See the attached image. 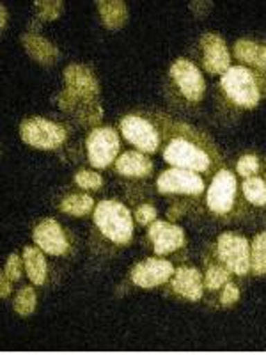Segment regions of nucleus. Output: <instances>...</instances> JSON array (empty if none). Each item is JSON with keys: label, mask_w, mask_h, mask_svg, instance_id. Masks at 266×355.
Returning a JSON list of instances; mask_svg holds the SVG:
<instances>
[{"label": "nucleus", "mask_w": 266, "mask_h": 355, "mask_svg": "<svg viewBox=\"0 0 266 355\" xmlns=\"http://www.w3.org/2000/svg\"><path fill=\"white\" fill-rule=\"evenodd\" d=\"M163 160L172 167L194 171L197 174L213 173L220 167L217 150L197 130L188 125L174 123L169 128V139L163 148Z\"/></svg>", "instance_id": "obj_1"}, {"label": "nucleus", "mask_w": 266, "mask_h": 355, "mask_svg": "<svg viewBox=\"0 0 266 355\" xmlns=\"http://www.w3.org/2000/svg\"><path fill=\"white\" fill-rule=\"evenodd\" d=\"M258 71L245 66H231L220 78V87L227 100L240 109H256L263 96V85Z\"/></svg>", "instance_id": "obj_2"}, {"label": "nucleus", "mask_w": 266, "mask_h": 355, "mask_svg": "<svg viewBox=\"0 0 266 355\" xmlns=\"http://www.w3.org/2000/svg\"><path fill=\"white\" fill-rule=\"evenodd\" d=\"M94 224L116 245H126L132 240L133 218L123 202L101 201L94 210Z\"/></svg>", "instance_id": "obj_3"}, {"label": "nucleus", "mask_w": 266, "mask_h": 355, "mask_svg": "<svg viewBox=\"0 0 266 355\" xmlns=\"http://www.w3.org/2000/svg\"><path fill=\"white\" fill-rule=\"evenodd\" d=\"M217 256L231 274L247 275L250 272V245L243 234L234 231L218 234Z\"/></svg>", "instance_id": "obj_4"}, {"label": "nucleus", "mask_w": 266, "mask_h": 355, "mask_svg": "<svg viewBox=\"0 0 266 355\" xmlns=\"http://www.w3.org/2000/svg\"><path fill=\"white\" fill-rule=\"evenodd\" d=\"M238 201V182L231 171L218 169L213 176L210 189L206 192V205L211 214L226 217L233 214Z\"/></svg>", "instance_id": "obj_5"}, {"label": "nucleus", "mask_w": 266, "mask_h": 355, "mask_svg": "<svg viewBox=\"0 0 266 355\" xmlns=\"http://www.w3.org/2000/svg\"><path fill=\"white\" fill-rule=\"evenodd\" d=\"M20 135L25 144L37 150H55L64 144L68 133L61 125L48 121L44 117H30L21 123Z\"/></svg>", "instance_id": "obj_6"}, {"label": "nucleus", "mask_w": 266, "mask_h": 355, "mask_svg": "<svg viewBox=\"0 0 266 355\" xmlns=\"http://www.w3.org/2000/svg\"><path fill=\"white\" fill-rule=\"evenodd\" d=\"M170 80H172L176 93L186 103H199L206 93V84L202 73L197 66L188 59H177L170 66Z\"/></svg>", "instance_id": "obj_7"}, {"label": "nucleus", "mask_w": 266, "mask_h": 355, "mask_svg": "<svg viewBox=\"0 0 266 355\" xmlns=\"http://www.w3.org/2000/svg\"><path fill=\"white\" fill-rule=\"evenodd\" d=\"M121 133L126 141L142 153H157L161 142V133L153 123L144 116L128 114L119 123Z\"/></svg>", "instance_id": "obj_8"}, {"label": "nucleus", "mask_w": 266, "mask_h": 355, "mask_svg": "<svg viewBox=\"0 0 266 355\" xmlns=\"http://www.w3.org/2000/svg\"><path fill=\"white\" fill-rule=\"evenodd\" d=\"M157 187L160 194H177L197 198V196L204 192V180L197 173H194V171L172 167V169L160 174Z\"/></svg>", "instance_id": "obj_9"}, {"label": "nucleus", "mask_w": 266, "mask_h": 355, "mask_svg": "<svg viewBox=\"0 0 266 355\" xmlns=\"http://www.w3.org/2000/svg\"><path fill=\"white\" fill-rule=\"evenodd\" d=\"M119 153V135L112 128H96L87 137V157L91 166L105 169Z\"/></svg>", "instance_id": "obj_10"}, {"label": "nucleus", "mask_w": 266, "mask_h": 355, "mask_svg": "<svg viewBox=\"0 0 266 355\" xmlns=\"http://www.w3.org/2000/svg\"><path fill=\"white\" fill-rule=\"evenodd\" d=\"M174 272L176 270H174L172 263L167 259L150 258L133 266L130 277L139 288H157L169 283Z\"/></svg>", "instance_id": "obj_11"}, {"label": "nucleus", "mask_w": 266, "mask_h": 355, "mask_svg": "<svg viewBox=\"0 0 266 355\" xmlns=\"http://www.w3.org/2000/svg\"><path fill=\"white\" fill-rule=\"evenodd\" d=\"M201 55L202 64L208 73L224 75L231 68L229 50H227L226 41L218 34L208 33L201 37Z\"/></svg>", "instance_id": "obj_12"}, {"label": "nucleus", "mask_w": 266, "mask_h": 355, "mask_svg": "<svg viewBox=\"0 0 266 355\" xmlns=\"http://www.w3.org/2000/svg\"><path fill=\"white\" fill-rule=\"evenodd\" d=\"M150 240L158 256L176 252L185 245V231L167 220H154L150 226Z\"/></svg>", "instance_id": "obj_13"}, {"label": "nucleus", "mask_w": 266, "mask_h": 355, "mask_svg": "<svg viewBox=\"0 0 266 355\" xmlns=\"http://www.w3.org/2000/svg\"><path fill=\"white\" fill-rule=\"evenodd\" d=\"M33 239L43 252H48L52 256H61L68 250V240H66L64 231L59 226V222L52 220V218L39 222L34 227Z\"/></svg>", "instance_id": "obj_14"}, {"label": "nucleus", "mask_w": 266, "mask_h": 355, "mask_svg": "<svg viewBox=\"0 0 266 355\" xmlns=\"http://www.w3.org/2000/svg\"><path fill=\"white\" fill-rule=\"evenodd\" d=\"M170 288H172L174 293L183 297V299L190 300V302H197L204 293V277L197 268L181 266L174 272L172 279H170Z\"/></svg>", "instance_id": "obj_15"}, {"label": "nucleus", "mask_w": 266, "mask_h": 355, "mask_svg": "<svg viewBox=\"0 0 266 355\" xmlns=\"http://www.w3.org/2000/svg\"><path fill=\"white\" fill-rule=\"evenodd\" d=\"M116 171L123 176L148 178L153 173V162L142 151H126L116 160Z\"/></svg>", "instance_id": "obj_16"}, {"label": "nucleus", "mask_w": 266, "mask_h": 355, "mask_svg": "<svg viewBox=\"0 0 266 355\" xmlns=\"http://www.w3.org/2000/svg\"><path fill=\"white\" fill-rule=\"evenodd\" d=\"M234 57L243 64L254 66L258 71L266 73V44L250 40H238L234 43Z\"/></svg>", "instance_id": "obj_17"}, {"label": "nucleus", "mask_w": 266, "mask_h": 355, "mask_svg": "<svg viewBox=\"0 0 266 355\" xmlns=\"http://www.w3.org/2000/svg\"><path fill=\"white\" fill-rule=\"evenodd\" d=\"M21 43H24L25 50L33 59H36L41 64H53L57 61L55 44L50 43L48 40H44L43 36H36V34H24L21 36Z\"/></svg>", "instance_id": "obj_18"}, {"label": "nucleus", "mask_w": 266, "mask_h": 355, "mask_svg": "<svg viewBox=\"0 0 266 355\" xmlns=\"http://www.w3.org/2000/svg\"><path fill=\"white\" fill-rule=\"evenodd\" d=\"M24 263L33 284H36V286L44 284V281H46V259H44L43 250L37 249V247H25Z\"/></svg>", "instance_id": "obj_19"}, {"label": "nucleus", "mask_w": 266, "mask_h": 355, "mask_svg": "<svg viewBox=\"0 0 266 355\" xmlns=\"http://www.w3.org/2000/svg\"><path fill=\"white\" fill-rule=\"evenodd\" d=\"M98 9H100L101 20H103L105 27L121 28L126 24L128 11H126L125 2H119V0H100Z\"/></svg>", "instance_id": "obj_20"}, {"label": "nucleus", "mask_w": 266, "mask_h": 355, "mask_svg": "<svg viewBox=\"0 0 266 355\" xmlns=\"http://www.w3.org/2000/svg\"><path fill=\"white\" fill-rule=\"evenodd\" d=\"M250 270L254 275H266V231L256 234L250 247Z\"/></svg>", "instance_id": "obj_21"}, {"label": "nucleus", "mask_w": 266, "mask_h": 355, "mask_svg": "<svg viewBox=\"0 0 266 355\" xmlns=\"http://www.w3.org/2000/svg\"><path fill=\"white\" fill-rule=\"evenodd\" d=\"M94 208V201L87 194H71L61 202V211L73 215V217H84Z\"/></svg>", "instance_id": "obj_22"}, {"label": "nucleus", "mask_w": 266, "mask_h": 355, "mask_svg": "<svg viewBox=\"0 0 266 355\" xmlns=\"http://www.w3.org/2000/svg\"><path fill=\"white\" fill-rule=\"evenodd\" d=\"M242 192L250 205H254V206L266 205V180H263V178H258V176L245 178V182H243L242 185Z\"/></svg>", "instance_id": "obj_23"}, {"label": "nucleus", "mask_w": 266, "mask_h": 355, "mask_svg": "<svg viewBox=\"0 0 266 355\" xmlns=\"http://www.w3.org/2000/svg\"><path fill=\"white\" fill-rule=\"evenodd\" d=\"M229 274L231 272L222 263L220 265H210L204 274V288L210 291L222 290V288L229 283Z\"/></svg>", "instance_id": "obj_24"}, {"label": "nucleus", "mask_w": 266, "mask_h": 355, "mask_svg": "<svg viewBox=\"0 0 266 355\" xmlns=\"http://www.w3.org/2000/svg\"><path fill=\"white\" fill-rule=\"evenodd\" d=\"M36 300L37 297L34 288H21V290L18 291L17 299H15V311H17L20 316L33 315L34 309H36Z\"/></svg>", "instance_id": "obj_25"}, {"label": "nucleus", "mask_w": 266, "mask_h": 355, "mask_svg": "<svg viewBox=\"0 0 266 355\" xmlns=\"http://www.w3.org/2000/svg\"><path fill=\"white\" fill-rule=\"evenodd\" d=\"M236 171L243 178L256 176L259 171V158L256 155H243L236 164Z\"/></svg>", "instance_id": "obj_26"}, {"label": "nucleus", "mask_w": 266, "mask_h": 355, "mask_svg": "<svg viewBox=\"0 0 266 355\" xmlns=\"http://www.w3.org/2000/svg\"><path fill=\"white\" fill-rule=\"evenodd\" d=\"M75 183H77L80 189L85 190H96L101 187V176L100 174L93 173V171H80V173L75 176Z\"/></svg>", "instance_id": "obj_27"}, {"label": "nucleus", "mask_w": 266, "mask_h": 355, "mask_svg": "<svg viewBox=\"0 0 266 355\" xmlns=\"http://www.w3.org/2000/svg\"><path fill=\"white\" fill-rule=\"evenodd\" d=\"M37 12L44 21L55 20L62 11V2H52V0H46V2H36Z\"/></svg>", "instance_id": "obj_28"}, {"label": "nucleus", "mask_w": 266, "mask_h": 355, "mask_svg": "<svg viewBox=\"0 0 266 355\" xmlns=\"http://www.w3.org/2000/svg\"><path fill=\"white\" fill-rule=\"evenodd\" d=\"M135 218L141 226H151L157 220V208L151 205H141L135 211Z\"/></svg>", "instance_id": "obj_29"}, {"label": "nucleus", "mask_w": 266, "mask_h": 355, "mask_svg": "<svg viewBox=\"0 0 266 355\" xmlns=\"http://www.w3.org/2000/svg\"><path fill=\"white\" fill-rule=\"evenodd\" d=\"M240 300V288L234 283H227L220 291V304L222 306H233Z\"/></svg>", "instance_id": "obj_30"}, {"label": "nucleus", "mask_w": 266, "mask_h": 355, "mask_svg": "<svg viewBox=\"0 0 266 355\" xmlns=\"http://www.w3.org/2000/svg\"><path fill=\"white\" fill-rule=\"evenodd\" d=\"M6 274H8V277L11 279L12 283L15 281H20L21 277V259L18 254H11L8 258V263H6Z\"/></svg>", "instance_id": "obj_31"}, {"label": "nucleus", "mask_w": 266, "mask_h": 355, "mask_svg": "<svg viewBox=\"0 0 266 355\" xmlns=\"http://www.w3.org/2000/svg\"><path fill=\"white\" fill-rule=\"evenodd\" d=\"M11 279L8 277V274L6 272H2V277H0V293H2V299H6L9 293H11Z\"/></svg>", "instance_id": "obj_32"}, {"label": "nucleus", "mask_w": 266, "mask_h": 355, "mask_svg": "<svg viewBox=\"0 0 266 355\" xmlns=\"http://www.w3.org/2000/svg\"><path fill=\"white\" fill-rule=\"evenodd\" d=\"M0 11H2V21H0V25H2V28H4L6 24H8V9L2 6V9H0Z\"/></svg>", "instance_id": "obj_33"}]
</instances>
